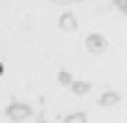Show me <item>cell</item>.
Instances as JSON below:
<instances>
[{
	"instance_id": "cell-1",
	"label": "cell",
	"mask_w": 127,
	"mask_h": 123,
	"mask_svg": "<svg viewBox=\"0 0 127 123\" xmlns=\"http://www.w3.org/2000/svg\"><path fill=\"white\" fill-rule=\"evenodd\" d=\"M0 70H2V68H0Z\"/></svg>"
}]
</instances>
